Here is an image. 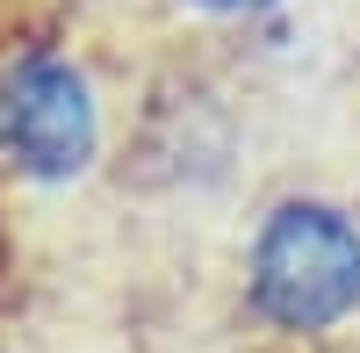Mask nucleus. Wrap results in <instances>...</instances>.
<instances>
[{"label": "nucleus", "instance_id": "1", "mask_svg": "<svg viewBox=\"0 0 360 353\" xmlns=\"http://www.w3.org/2000/svg\"><path fill=\"white\" fill-rule=\"evenodd\" d=\"M238 296L266 339L332 346L360 317V217L317 188L274 195L245 231Z\"/></svg>", "mask_w": 360, "mask_h": 353}, {"label": "nucleus", "instance_id": "2", "mask_svg": "<svg viewBox=\"0 0 360 353\" xmlns=\"http://www.w3.org/2000/svg\"><path fill=\"white\" fill-rule=\"evenodd\" d=\"M108 159L101 79L72 51H15L0 65V173L15 188H79Z\"/></svg>", "mask_w": 360, "mask_h": 353}, {"label": "nucleus", "instance_id": "3", "mask_svg": "<svg viewBox=\"0 0 360 353\" xmlns=\"http://www.w3.org/2000/svg\"><path fill=\"white\" fill-rule=\"evenodd\" d=\"M202 15H224V22H252V15H274L281 0H195Z\"/></svg>", "mask_w": 360, "mask_h": 353}]
</instances>
